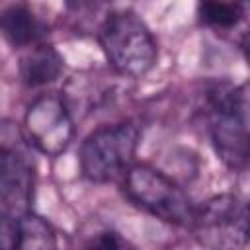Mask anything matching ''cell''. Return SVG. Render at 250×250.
<instances>
[{"mask_svg": "<svg viewBox=\"0 0 250 250\" xmlns=\"http://www.w3.org/2000/svg\"><path fill=\"white\" fill-rule=\"evenodd\" d=\"M98 41L111 68L127 78L146 76L158 61V43L133 10L111 12L98 29Z\"/></svg>", "mask_w": 250, "mask_h": 250, "instance_id": "1", "label": "cell"}, {"mask_svg": "<svg viewBox=\"0 0 250 250\" xmlns=\"http://www.w3.org/2000/svg\"><path fill=\"white\" fill-rule=\"evenodd\" d=\"M207 119L217 158L232 170L246 166L250 162V80L215 90Z\"/></svg>", "mask_w": 250, "mask_h": 250, "instance_id": "2", "label": "cell"}, {"mask_svg": "<svg viewBox=\"0 0 250 250\" xmlns=\"http://www.w3.org/2000/svg\"><path fill=\"white\" fill-rule=\"evenodd\" d=\"M121 188L133 205L158 221L191 229L197 207L189 195L158 168L145 162H135L123 174Z\"/></svg>", "mask_w": 250, "mask_h": 250, "instance_id": "3", "label": "cell"}, {"mask_svg": "<svg viewBox=\"0 0 250 250\" xmlns=\"http://www.w3.org/2000/svg\"><path fill=\"white\" fill-rule=\"evenodd\" d=\"M141 129L135 121H119L94 129L80 146V172L94 184L121 180L135 164Z\"/></svg>", "mask_w": 250, "mask_h": 250, "instance_id": "4", "label": "cell"}, {"mask_svg": "<svg viewBox=\"0 0 250 250\" xmlns=\"http://www.w3.org/2000/svg\"><path fill=\"white\" fill-rule=\"evenodd\" d=\"M25 141L45 156L62 154L74 137V121L64 98L57 92L39 94L23 113Z\"/></svg>", "mask_w": 250, "mask_h": 250, "instance_id": "5", "label": "cell"}, {"mask_svg": "<svg viewBox=\"0 0 250 250\" xmlns=\"http://www.w3.org/2000/svg\"><path fill=\"white\" fill-rule=\"evenodd\" d=\"M191 230L201 244L211 248L250 244L248 203H242L230 193L215 195L197 207Z\"/></svg>", "mask_w": 250, "mask_h": 250, "instance_id": "6", "label": "cell"}, {"mask_svg": "<svg viewBox=\"0 0 250 250\" xmlns=\"http://www.w3.org/2000/svg\"><path fill=\"white\" fill-rule=\"evenodd\" d=\"M33 164L18 146L2 145L0 152V209L2 225L16 223L21 215L31 211L33 197Z\"/></svg>", "mask_w": 250, "mask_h": 250, "instance_id": "7", "label": "cell"}, {"mask_svg": "<svg viewBox=\"0 0 250 250\" xmlns=\"http://www.w3.org/2000/svg\"><path fill=\"white\" fill-rule=\"evenodd\" d=\"M64 68V61L61 53L41 41L37 45L27 47L25 55L20 61V78L27 88H43L53 84Z\"/></svg>", "mask_w": 250, "mask_h": 250, "instance_id": "8", "label": "cell"}, {"mask_svg": "<svg viewBox=\"0 0 250 250\" xmlns=\"http://www.w3.org/2000/svg\"><path fill=\"white\" fill-rule=\"evenodd\" d=\"M2 246L6 248H55L57 236L51 223L27 211L12 225H2Z\"/></svg>", "mask_w": 250, "mask_h": 250, "instance_id": "9", "label": "cell"}, {"mask_svg": "<svg viewBox=\"0 0 250 250\" xmlns=\"http://www.w3.org/2000/svg\"><path fill=\"white\" fill-rule=\"evenodd\" d=\"M47 27L25 6L12 4L2 12V35L14 49H27L43 41Z\"/></svg>", "mask_w": 250, "mask_h": 250, "instance_id": "10", "label": "cell"}, {"mask_svg": "<svg viewBox=\"0 0 250 250\" xmlns=\"http://www.w3.org/2000/svg\"><path fill=\"white\" fill-rule=\"evenodd\" d=\"M199 21L213 29H232L240 23L244 8L240 0H199Z\"/></svg>", "mask_w": 250, "mask_h": 250, "instance_id": "11", "label": "cell"}, {"mask_svg": "<svg viewBox=\"0 0 250 250\" xmlns=\"http://www.w3.org/2000/svg\"><path fill=\"white\" fill-rule=\"evenodd\" d=\"M88 246H94V248H125V246H129V242L125 238H121L119 232H115V230H102L88 242Z\"/></svg>", "mask_w": 250, "mask_h": 250, "instance_id": "12", "label": "cell"}, {"mask_svg": "<svg viewBox=\"0 0 250 250\" xmlns=\"http://www.w3.org/2000/svg\"><path fill=\"white\" fill-rule=\"evenodd\" d=\"M238 49H240L244 61H246L248 66H250V29H246V31L240 35V39H238Z\"/></svg>", "mask_w": 250, "mask_h": 250, "instance_id": "13", "label": "cell"}, {"mask_svg": "<svg viewBox=\"0 0 250 250\" xmlns=\"http://www.w3.org/2000/svg\"><path fill=\"white\" fill-rule=\"evenodd\" d=\"M66 2H68L72 8H78V10H80V8H92V6L96 8L98 4L107 2V0H66Z\"/></svg>", "mask_w": 250, "mask_h": 250, "instance_id": "14", "label": "cell"}, {"mask_svg": "<svg viewBox=\"0 0 250 250\" xmlns=\"http://www.w3.org/2000/svg\"><path fill=\"white\" fill-rule=\"evenodd\" d=\"M248 234H250V203H248Z\"/></svg>", "mask_w": 250, "mask_h": 250, "instance_id": "15", "label": "cell"}]
</instances>
